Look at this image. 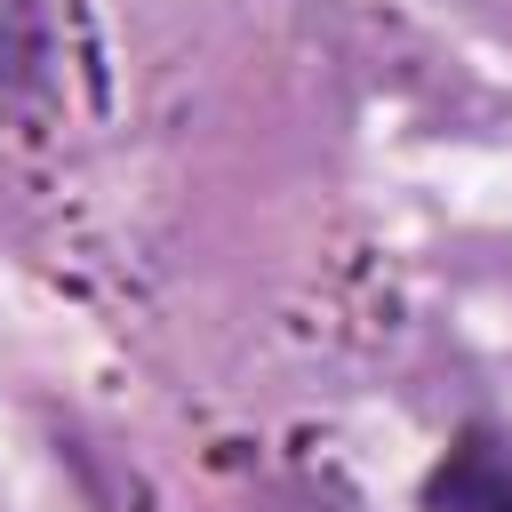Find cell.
<instances>
[{"label": "cell", "mask_w": 512, "mask_h": 512, "mask_svg": "<svg viewBox=\"0 0 512 512\" xmlns=\"http://www.w3.org/2000/svg\"><path fill=\"white\" fill-rule=\"evenodd\" d=\"M424 512H512V432L472 424L424 472Z\"/></svg>", "instance_id": "cell-1"}]
</instances>
